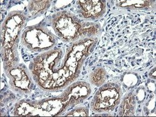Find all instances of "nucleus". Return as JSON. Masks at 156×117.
<instances>
[{"mask_svg": "<svg viewBox=\"0 0 156 117\" xmlns=\"http://www.w3.org/2000/svg\"><path fill=\"white\" fill-rule=\"evenodd\" d=\"M89 115V111L87 108L85 107H81V108H77L68 114L66 116H88Z\"/></svg>", "mask_w": 156, "mask_h": 117, "instance_id": "ddd939ff", "label": "nucleus"}, {"mask_svg": "<svg viewBox=\"0 0 156 117\" xmlns=\"http://www.w3.org/2000/svg\"><path fill=\"white\" fill-rule=\"evenodd\" d=\"M117 5L121 8H131L136 9H144L148 8L154 2L149 1H118Z\"/></svg>", "mask_w": 156, "mask_h": 117, "instance_id": "9b49d317", "label": "nucleus"}, {"mask_svg": "<svg viewBox=\"0 0 156 117\" xmlns=\"http://www.w3.org/2000/svg\"><path fill=\"white\" fill-rule=\"evenodd\" d=\"M90 93V87L85 82L71 85L58 97L33 102H19L16 115H59L69 107L82 102Z\"/></svg>", "mask_w": 156, "mask_h": 117, "instance_id": "f03ea898", "label": "nucleus"}, {"mask_svg": "<svg viewBox=\"0 0 156 117\" xmlns=\"http://www.w3.org/2000/svg\"><path fill=\"white\" fill-rule=\"evenodd\" d=\"M136 108V100L134 96L129 94L122 101L121 109L119 112V115L121 116H133L134 115Z\"/></svg>", "mask_w": 156, "mask_h": 117, "instance_id": "1a4fd4ad", "label": "nucleus"}, {"mask_svg": "<svg viewBox=\"0 0 156 117\" xmlns=\"http://www.w3.org/2000/svg\"><path fill=\"white\" fill-rule=\"evenodd\" d=\"M77 5L80 15L86 20H97L105 15L106 11L105 1H78Z\"/></svg>", "mask_w": 156, "mask_h": 117, "instance_id": "6e6552de", "label": "nucleus"}, {"mask_svg": "<svg viewBox=\"0 0 156 117\" xmlns=\"http://www.w3.org/2000/svg\"><path fill=\"white\" fill-rule=\"evenodd\" d=\"M9 78L11 89L21 94H28L33 88V82L29 72L20 65L16 64L11 68L5 70Z\"/></svg>", "mask_w": 156, "mask_h": 117, "instance_id": "0eeeda50", "label": "nucleus"}, {"mask_svg": "<svg viewBox=\"0 0 156 117\" xmlns=\"http://www.w3.org/2000/svg\"><path fill=\"white\" fill-rule=\"evenodd\" d=\"M95 38L76 42L67 49L64 60L62 51L49 50L37 57L31 63L30 70L37 84L47 91H58L66 87L79 76L89 48L94 44Z\"/></svg>", "mask_w": 156, "mask_h": 117, "instance_id": "f257e3e1", "label": "nucleus"}, {"mask_svg": "<svg viewBox=\"0 0 156 117\" xmlns=\"http://www.w3.org/2000/svg\"><path fill=\"white\" fill-rule=\"evenodd\" d=\"M56 38L47 28L32 26L26 29L21 35V43L32 51H44L55 47Z\"/></svg>", "mask_w": 156, "mask_h": 117, "instance_id": "20e7f679", "label": "nucleus"}, {"mask_svg": "<svg viewBox=\"0 0 156 117\" xmlns=\"http://www.w3.org/2000/svg\"><path fill=\"white\" fill-rule=\"evenodd\" d=\"M25 22L26 16L21 12L9 13L2 25V51L16 50L14 48Z\"/></svg>", "mask_w": 156, "mask_h": 117, "instance_id": "423d86ee", "label": "nucleus"}, {"mask_svg": "<svg viewBox=\"0 0 156 117\" xmlns=\"http://www.w3.org/2000/svg\"><path fill=\"white\" fill-rule=\"evenodd\" d=\"M51 2H30L28 9L32 15H36L40 12H43L44 10L48 8L50 5Z\"/></svg>", "mask_w": 156, "mask_h": 117, "instance_id": "f8f14e48", "label": "nucleus"}, {"mask_svg": "<svg viewBox=\"0 0 156 117\" xmlns=\"http://www.w3.org/2000/svg\"><path fill=\"white\" fill-rule=\"evenodd\" d=\"M106 80V72L102 68L96 69L90 76V81L96 86H101Z\"/></svg>", "mask_w": 156, "mask_h": 117, "instance_id": "9d476101", "label": "nucleus"}, {"mask_svg": "<svg viewBox=\"0 0 156 117\" xmlns=\"http://www.w3.org/2000/svg\"><path fill=\"white\" fill-rule=\"evenodd\" d=\"M122 90L116 84L109 83L101 87L96 93L90 107L95 112L106 113L112 111L121 101Z\"/></svg>", "mask_w": 156, "mask_h": 117, "instance_id": "39448f33", "label": "nucleus"}, {"mask_svg": "<svg viewBox=\"0 0 156 117\" xmlns=\"http://www.w3.org/2000/svg\"><path fill=\"white\" fill-rule=\"evenodd\" d=\"M51 25L57 35L65 42H76L95 37L101 29L96 24L82 22L68 11L56 14L51 20Z\"/></svg>", "mask_w": 156, "mask_h": 117, "instance_id": "7ed1b4c3", "label": "nucleus"}]
</instances>
